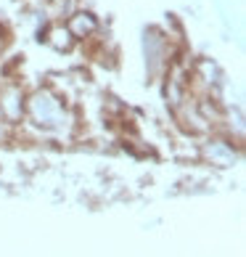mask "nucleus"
Listing matches in <instances>:
<instances>
[{
  "instance_id": "nucleus-3",
  "label": "nucleus",
  "mask_w": 246,
  "mask_h": 257,
  "mask_svg": "<svg viewBox=\"0 0 246 257\" xmlns=\"http://www.w3.org/2000/svg\"><path fill=\"white\" fill-rule=\"evenodd\" d=\"M24 103H27V93L22 85L8 82L0 88V119H6L8 125H19L24 122Z\"/></svg>"
},
{
  "instance_id": "nucleus-2",
  "label": "nucleus",
  "mask_w": 246,
  "mask_h": 257,
  "mask_svg": "<svg viewBox=\"0 0 246 257\" xmlns=\"http://www.w3.org/2000/svg\"><path fill=\"white\" fill-rule=\"evenodd\" d=\"M143 56H146V69L151 77H159V74L167 72L169 61H172V43L169 37L156 30V27H148L143 32Z\"/></svg>"
},
{
  "instance_id": "nucleus-7",
  "label": "nucleus",
  "mask_w": 246,
  "mask_h": 257,
  "mask_svg": "<svg viewBox=\"0 0 246 257\" xmlns=\"http://www.w3.org/2000/svg\"><path fill=\"white\" fill-rule=\"evenodd\" d=\"M11 133H14V125H8L6 119H0V144H8V141H11Z\"/></svg>"
},
{
  "instance_id": "nucleus-5",
  "label": "nucleus",
  "mask_w": 246,
  "mask_h": 257,
  "mask_svg": "<svg viewBox=\"0 0 246 257\" xmlns=\"http://www.w3.org/2000/svg\"><path fill=\"white\" fill-rule=\"evenodd\" d=\"M66 30L72 32L74 37V43H85V40H90V37H96L98 30H101V24H98V19L93 11H72L69 16H66Z\"/></svg>"
},
{
  "instance_id": "nucleus-4",
  "label": "nucleus",
  "mask_w": 246,
  "mask_h": 257,
  "mask_svg": "<svg viewBox=\"0 0 246 257\" xmlns=\"http://www.w3.org/2000/svg\"><path fill=\"white\" fill-rule=\"evenodd\" d=\"M201 157L214 167H230L235 159H238V149L233 146V141L225 138H209L201 146Z\"/></svg>"
},
{
  "instance_id": "nucleus-1",
  "label": "nucleus",
  "mask_w": 246,
  "mask_h": 257,
  "mask_svg": "<svg viewBox=\"0 0 246 257\" xmlns=\"http://www.w3.org/2000/svg\"><path fill=\"white\" fill-rule=\"evenodd\" d=\"M24 119L27 125H32L43 133H64L66 127L74 125V117L66 98L61 96L51 85H43L32 93H27V103H24Z\"/></svg>"
},
{
  "instance_id": "nucleus-6",
  "label": "nucleus",
  "mask_w": 246,
  "mask_h": 257,
  "mask_svg": "<svg viewBox=\"0 0 246 257\" xmlns=\"http://www.w3.org/2000/svg\"><path fill=\"white\" fill-rule=\"evenodd\" d=\"M56 51H72V45H74V37L72 32L66 30V24H56L48 30V37H45Z\"/></svg>"
}]
</instances>
